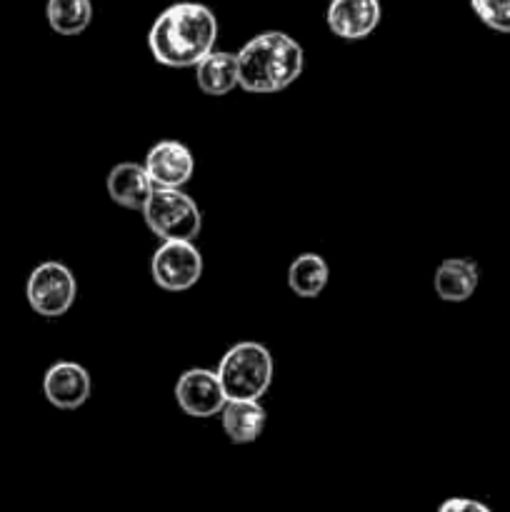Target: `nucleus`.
<instances>
[{
  "label": "nucleus",
  "mask_w": 510,
  "mask_h": 512,
  "mask_svg": "<svg viewBox=\"0 0 510 512\" xmlns=\"http://www.w3.org/2000/svg\"><path fill=\"white\" fill-rule=\"evenodd\" d=\"M438 512H493L488 505L478 503V500L470 498H450L440 505Z\"/></svg>",
  "instance_id": "obj_18"
},
{
  "label": "nucleus",
  "mask_w": 510,
  "mask_h": 512,
  "mask_svg": "<svg viewBox=\"0 0 510 512\" xmlns=\"http://www.w3.org/2000/svg\"><path fill=\"white\" fill-rule=\"evenodd\" d=\"M90 375L83 365L60 360L50 365L43 378V393L50 405L58 410H78L90 398Z\"/></svg>",
  "instance_id": "obj_10"
},
{
  "label": "nucleus",
  "mask_w": 510,
  "mask_h": 512,
  "mask_svg": "<svg viewBox=\"0 0 510 512\" xmlns=\"http://www.w3.org/2000/svg\"><path fill=\"white\" fill-rule=\"evenodd\" d=\"M195 83L205 95L223 98L238 85V55L225 53V50H213L195 65Z\"/></svg>",
  "instance_id": "obj_14"
},
{
  "label": "nucleus",
  "mask_w": 510,
  "mask_h": 512,
  "mask_svg": "<svg viewBox=\"0 0 510 512\" xmlns=\"http://www.w3.org/2000/svg\"><path fill=\"white\" fill-rule=\"evenodd\" d=\"M45 15L55 33L73 38L83 33L93 20V3L90 0H48Z\"/></svg>",
  "instance_id": "obj_16"
},
{
  "label": "nucleus",
  "mask_w": 510,
  "mask_h": 512,
  "mask_svg": "<svg viewBox=\"0 0 510 512\" xmlns=\"http://www.w3.org/2000/svg\"><path fill=\"white\" fill-rule=\"evenodd\" d=\"M25 295L40 318H63L78 298V280L68 265L48 260L30 273Z\"/></svg>",
  "instance_id": "obj_5"
},
{
  "label": "nucleus",
  "mask_w": 510,
  "mask_h": 512,
  "mask_svg": "<svg viewBox=\"0 0 510 512\" xmlns=\"http://www.w3.org/2000/svg\"><path fill=\"white\" fill-rule=\"evenodd\" d=\"M383 18L380 0H330L325 23L340 40H365Z\"/></svg>",
  "instance_id": "obj_9"
},
{
  "label": "nucleus",
  "mask_w": 510,
  "mask_h": 512,
  "mask_svg": "<svg viewBox=\"0 0 510 512\" xmlns=\"http://www.w3.org/2000/svg\"><path fill=\"white\" fill-rule=\"evenodd\" d=\"M150 275L155 285L168 293L190 290L203 275V255L188 240H165L150 260Z\"/></svg>",
  "instance_id": "obj_6"
},
{
  "label": "nucleus",
  "mask_w": 510,
  "mask_h": 512,
  "mask_svg": "<svg viewBox=\"0 0 510 512\" xmlns=\"http://www.w3.org/2000/svg\"><path fill=\"white\" fill-rule=\"evenodd\" d=\"M478 265L470 258H448L438 265L433 278L435 295L445 303H465L478 288Z\"/></svg>",
  "instance_id": "obj_12"
},
{
  "label": "nucleus",
  "mask_w": 510,
  "mask_h": 512,
  "mask_svg": "<svg viewBox=\"0 0 510 512\" xmlns=\"http://www.w3.org/2000/svg\"><path fill=\"white\" fill-rule=\"evenodd\" d=\"M218 18L203 3H173L155 18L148 30L150 55L165 68H195L215 50Z\"/></svg>",
  "instance_id": "obj_1"
},
{
  "label": "nucleus",
  "mask_w": 510,
  "mask_h": 512,
  "mask_svg": "<svg viewBox=\"0 0 510 512\" xmlns=\"http://www.w3.org/2000/svg\"><path fill=\"white\" fill-rule=\"evenodd\" d=\"M330 278V268L318 253H303L290 263L288 268V288L293 295L303 300L318 298L325 290Z\"/></svg>",
  "instance_id": "obj_15"
},
{
  "label": "nucleus",
  "mask_w": 510,
  "mask_h": 512,
  "mask_svg": "<svg viewBox=\"0 0 510 512\" xmlns=\"http://www.w3.org/2000/svg\"><path fill=\"white\" fill-rule=\"evenodd\" d=\"M175 400H178L180 410L185 415L208 420L223 413L225 403H228V395H225L215 370L190 368L175 383Z\"/></svg>",
  "instance_id": "obj_7"
},
{
  "label": "nucleus",
  "mask_w": 510,
  "mask_h": 512,
  "mask_svg": "<svg viewBox=\"0 0 510 512\" xmlns=\"http://www.w3.org/2000/svg\"><path fill=\"white\" fill-rule=\"evenodd\" d=\"M145 225L160 240H188L195 243L203 228L198 203L183 188H155L143 208Z\"/></svg>",
  "instance_id": "obj_4"
},
{
  "label": "nucleus",
  "mask_w": 510,
  "mask_h": 512,
  "mask_svg": "<svg viewBox=\"0 0 510 512\" xmlns=\"http://www.w3.org/2000/svg\"><path fill=\"white\" fill-rule=\"evenodd\" d=\"M215 373L228 400H260L273 383L275 363L265 345L245 340L225 350Z\"/></svg>",
  "instance_id": "obj_3"
},
{
  "label": "nucleus",
  "mask_w": 510,
  "mask_h": 512,
  "mask_svg": "<svg viewBox=\"0 0 510 512\" xmlns=\"http://www.w3.org/2000/svg\"><path fill=\"white\" fill-rule=\"evenodd\" d=\"M303 68V45L283 30H265L240 48L238 85L245 93L273 95L293 85Z\"/></svg>",
  "instance_id": "obj_2"
},
{
  "label": "nucleus",
  "mask_w": 510,
  "mask_h": 512,
  "mask_svg": "<svg viewBox=\"0 0 510 512\" xmlns=\"http://www.w3.org/2000/svg\"><path fill=\"white\" fill-rule=\"evenodd\" d=\"M155 183L150 180L148 170L140 163H118L108 175V195L120 208L140 210L148 205Z\"/></svg>",
  "instance_id": "obj_11"
},
{
  "label": "nucleus",
  "mask_w": 510,
  "mask_h": 512,
  "mask_svg": "<svg viewBox=\"0 0 510 512\" xmlns=\"http://www.w3.org/2000/svg\"><path fill=\"white\" fill-rule=\"evenodd\" d=\"M145 170L155 188H183L195 175V155L178 140H160L145 155Z\"/></svg>",
  "instance_id": "obj_8"
},
{
  "label": "nucleus",
  "mask_w": 510,
  "mask_h": 512,
  "mask_svg": "<svg viewBox=\"0 0 510 512\" xmlns=\"http://www.w3.org/2000/svg\"><path fill=\"white\" fill-rule=\"evenodd\" d=\"M220 420H223V430L230 443L248 445L263 435L268 415L260 400H228Z\"/></svg>",
  "instance_id": "obj_13"
},
{
  "label": "nucleus",
  "mask_w": 510,
  "mask_h": 512,
  "mask_svg": "<svg viewBox=\"0 0 510 512\" xmlns=\"http://www.w3.org/2000/svg\"><path fill=\"white\" fill-rule=\"evenodd\" d=\"M470 8L490 30L510 35V0H470Z\"/></svg>",
  "instance_id": "obj_17"
}]
</instances>
